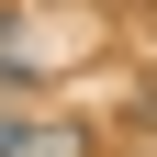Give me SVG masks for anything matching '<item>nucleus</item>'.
I'll return each instance as SVG.
<instances>
[{"label":"nucleus","instance_id":"obj_1","mask_svg":"<svg viewBox=\"0 0 157 157\" xmlns=\"http://www.w3.org/2000/svg\"><path fill=\"white\" fill-rule=\"evenodd\" d=\"M45 78V34L23 23V0H0V90H34Z\"/></svg>","mask_w":157,"mask_h":157},{"label":"nucleus","instance_id":"obj_2","mask_svg":"<svg viewBox=\"0 0 157 157\" xmlns=\"http://www.w3.org/2000/svg\"><path fill=\"white\" fill-rule=\"evenodd\" d=\"M0 157H90L78 124H34V112H0Z\"/></svg>","mask_w":157,"mask_h":157}]
</instances>
